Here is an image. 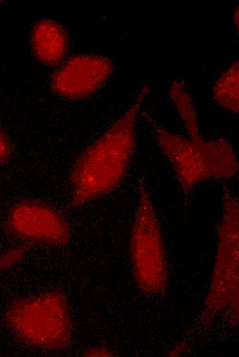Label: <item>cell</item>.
<instances>
[{"label": "cell", "instance_id": "6da1fadb", "mask_svg": "<svg viewBox=\"0 0 239 357\" xmlns=\"http://www.w3.org/2000/svg\"><path fill=\"white\" fill-rule=\"evenodd\" d=\"M150 93L143 87L128 109L78 158L71 172V205H82L109 193L124 178L136 146L135 125Z\"/></svg>", "mask_w": 239, "mask_h": 357}, {"label": "cell", "instance_id": "7a4b0ae2", "mask_svg": "<svg viewBox=\"0 0 239 357\" xmlns=\"http://www.w3.org/2000/svg\"><path fill=\"white\" fill-rule=\"evenodd\" d=\"M142 115L172 163L184 192L188 193L201 181L231 178L236 174L237 157L226 139L188 140L168 131L146 112Z\"/></svg>", "mask_w": 239, "mask_h": 357}, {"label": "cell", "instance_id": "3957f363", "mask_svg": "<svg viewBox=\"0 0 239 357\" xmlns=\"http://www.w3.org/2000/svg\"><path fill=\"white\" fill-rule=\"evenodd\" d=\"M5 319L25 343L60 349L71 342V320L65 296L58 292L19 300L8 308Z\"/></svg>", "mask_w": 239, "mask_h": 357}, {"label": "cell", "instance_id": "277c9868", "mask_svg": "<svg viewBox=\"0 0 239 357\" xmlns=\"http://www.w3.org/2000/svg\"><path fill=\"white\" fill-rule=\"evenodd\" d=\"M131 236L130 255L139 288L146 292L163 291L167 284L164 248L155 210L142 181Z\"/></svg>", "mask_w": 239, "mask_h": 357}, {"label": "cell", "instance_id": "5b68a950", "mask_svg": "<svg viewBox=\"0 0 239 357\" xmlns=\"http://www.w3.org/2000/svg\"><path fill=\"white\" fill-rule=\"evenodd\" d=\"M224 211L220 224L217 253L206 306L216 312L231 307L238 310V205L224 187Z\"/></svg>", "mask_w": 239, "mask_h": 357}, {"label": "cell", "instance_id": "8992f818", "mask_svg": "<svg viewBox=\"0 0 239 357\" xmlns=\"http://www.w3.org/2000/svg\"><path fill=\"white\" fill-rule=\"evenodd\" d=\"M7 227L14 236L41 244L62 246L70 238L69 227L63 216L38 201L15 203L10 209Z\"/></svg>", "mask_w": 239, "mask_h": 357}, {"label": "cell", "instance_id": "52a82bcc", "mask_svg": "<svg viewBox=\"0 0 239 357\" xmlns=\"http://www.w3.org/2000/svg\"><path fill=\"white\" fill-rule=\"evenodd\" d=\"M113 69V64L106 57L73 56L54 73L50 86L55 93L66 98L87 97L108 80Z\"/></svg>", "mask_w": 239, "mask_h": 357}, {"label": "cell", "instance_id": "ba28073f", "mask_svg": "<svg viewBox=\"0 0 239 357\" xmlns=\"http://www.w3.org/2000/svg\"><path fill=\"white\" fill-rule=\"evenodd\" d=\"M31 44L33 52L40 62L47 65H57L67 53L66 32L53 20H40L32 27Z\"/></svg>", "mask_w": 239, "mask_h": 357}, {"label": "cell", "instance_id": "9c48e42d", "mask_svg": "<svg viewBox=\"0 0 239 357\" xmlns=\"http://www.w3.org/2000/svg\"><path fill=\"white\" fill-rule=\"evenodd\" d=\"M169 92L191 139H202L195 107L184 83L181 80H174L170 87Z\"/></svg>", "mask_w": 239, "mask_h": 357}, {"label": "cell", "instance_id": "30bf717a", "mask_svg": "<svg viewBox=\"0 0 239 357\" xmlns=\"http://www.w3.org/2000/svg\"><path fill=\"white\" fill-rule=\"evenodd\" d=\"M213 94L220 105L238 113V62H235L220 75L214 84Z\"/></svg>", "mask_w": 239, "mask_h": 357}, {"label": "cell", "instance_id": "8fae6325", "mask_svg": "<svg viewBox=\"0 0 239 357\" xmlns=\"http://www.w3.org/2000/svg\"><path fill=\"white\" fill-rule=\"evenodd\" d=\"M30 246L23 244L16 246L0 257V270L5 269L19 262L28 251Z\"/></svg>", "mask_w": 239, "mask_h": 357}, {"label": "cell", "instance_id": "7c38bea8", "mask_svg": "<svg viewBox=\"0 0 239 357\" xmlns=\"http://www.w3.org/2000/svg\"><path fill=\"white\" fill-rule=\"evenodd\" d=\"M10 146L0 129V164L7 161L10 156Z\"/></svg>", "mask_w": 239, "mask_h": 357}, {"label": "cell", "instance_id": "4fadbf2b", "mask_svg": "<svg viewBox=\"0 0 239 357\" xmlns=\"http://www.w3.org/2000/svg\"><path fill=\"white\" fill-rule=\"evenodd\" d=\"M83 356H113L112 353L107 349H100V348H95L90 349L86 351Z\"/></svg>", "mask_w": 239, "mask_h": 357}, {"label": "cell", "instance_id": "5bb4252c", "mask_svg": "<svg viewBox=\"0 0 239 357\" xmlns=\"http://www.w3.org/2000/svg\"><path fill=\"white\" fill-rule=\"evenodd\" d=\"M234 24L237 27V30H238V8L235 10V12L234 14Z\"/></svg>", "mask_w": 239, "mask_h": 357}]
</instances>
